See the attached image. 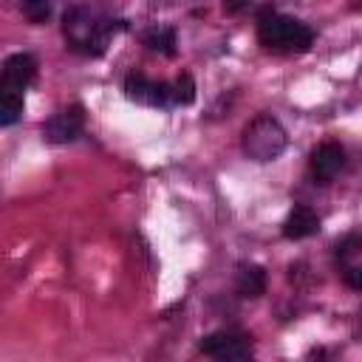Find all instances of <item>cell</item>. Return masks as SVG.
<instances>
[{
  "mask_svg": "<svg viewBox=\"0 0 362 362\" xmlns=\"http://www.w3.org/2000/svg\"><path fill=\"white\" fill-rule=\"evenodd\" d=\"M359 249H362V238H359V235H348L345 240H339V243H337L334 255L342 260V257H351V255H354V252H359Z\"/></svg>",
  "mask_w": 362,
  "mask_h": 362,
  "instance_id": "obj_15",
  "label": "cell"
},
{
  "mask_svg": "<svg viewBox=\"0 0 362 362\" xmlns=\"http://www.w3.org/2000/svg\"><path fill=\"white\" fill-rule=\"evenodd\" d=\"M173 102L175 105H192L195 102V79L189 74H181L173 82Z\"/></svg>",
  "mask_w": 362,
  "mask_h": 362,
  "instance_id": "obj_14",
  "label": "cell"
},
{
  "mask_svg": "<svg viewBox=\"0 0 362 362\" xmlns=\"http://www.w3.org/2000/svg\"><path fill=\"white\" fill-rule=\"evenodd\" d=\"M235 288H238L240 297L257 300L266 291V272L260 266H240L238 280H235Z\"/></svg>",
  "mask_w": 362,
  "mask_h": 362,
  "instance_id": "obj_10",
  "label": "cell"
},
{
  "mask_svg": "<svg viewBox=\"0 0 362 362\" xmlns=\"http://www.w3.org/2000/svg\"><path fill=\"white\" fill-rule=\"evenodd\" d=\"M320 232V218L314 209L308 206H294L283 223V235L288 240H300V238H308V235H317Z\"/></svg>",
  "mask_w": 362,
  "mask_h": 362,
  "instance_id": "obj_9",
  "label": "cell"
},
{
  "mask_svg": "<svg viewBox=\"0 0 362 362\" xmlns=\"http://www.w3.org/2000/svg\"><path fill=\"white\" fill-rule=\"evenodd\" d=\"M257 40L274 51H308L314 42V31L294 17L263 8L257 17Z\"/></svg>",
  "mask_w": 362,
  "mask_h": 362,
  "instance_id": "obj_1",
  "label": "cell"
},
{
  "mask_svg": "<svg viewBox=\"0 0 362 362\" xmlns=\"http://www.w3.org/2000/svg\"><path fill=\"white\" fill-rule=\"evenodd\" d=\"M286 144H288V136L283 124L269 113L255 116L243 130V153L252 161H274L286 150Z\"/></svg>",
  "mask_w": 362,
  "mask_h": 362,
  "instance_id": "obj_3",
  "label": "cell"
},
{
  "mask_svg": "<svg viewBox=\"0 0 362 362\" xmlns=\"http://www.w3.org/2000/svg\"><path fill=\"white\" fill-rule=\"evenodd\" d=\"M124 96L133 99V102L153 105V107H167V105L173 102V85H167V82H153V79H147L141 71H133V74H127V79H124Z\"/></svg>",
  "mask_w": 362,
  "mask_h": 362,
  "instance_id": "obj_5",
  "label": "cell"
},
{
  "mask_svg": "<svg viewBox=\"0 0 362 362\" xmlns=\"http://www.w3.org/2000/svg\"><path fill=\"white\" fill-rule=\"evenodd\" d=\"M23 113V93L20 90H3L0 88V124H14Z\"/></svg>",
  "mask_w": 362,
  "mask_h": 362,
  "instance_id": "obj_12",
  "label": "cell"
},
{
  "mask_svg": "<svg viewBox=\"0 0 362 362\" xmlns=\"http://www.w3.org/2000/svg\"><path fill=\"white\" fill-rule=\"evenodd\" d=\"M116 28H122V23L113 25V20H93L90 14H85V11H79V8L68 11L65 20H62V31H65L68 45H71L74 51L93 54V57L105 51L107 40H110V34H113Z\"/></svg>",
  "mask_w": 362,
  "mask_h": 362,
  "instance_id": "obj_2",
  "label": "cell"
},
{
  "mask_svg": "<svg viewBox=\"0 0 362 362\" xmlns=\"http://www.w3.org/2000/svg\"><path fill=\"white\" fill-rule=\"evenodd\" d=\"M34 76H37V59L31 54H11L3 62L0 88L3 90H20V93H25V88L34 82Z\"/></svg>",
  "mask_w": 362,
  "mask_h": 362,
  "instance_id": "obj_7",
  "label": "cell"
},
{
  "mask_svg": "<svg viewBox=\"0 0 362 362\" xmlns=\"http://www.w3.org/2000/svg\"><path fill=\"white\" fill-rule=\"evenodd\" d=\"M345 283H348L354 291H362V269H359V266H351V269L345 272Z\"/></svg>",
  "mask_w": 362,
  "mask_h": 362,
  "instance_id": "obj_16",
  "label": "cell"
},
{
  "mask_svg": "<svg viewBox=\"0 0 362 362\" xmlns=\"http://www.w3.org/2000/svg\"><path fill=\"white\" fill-rule=\"evenodd\" d=\"M249 3H252V0H223V11H226V14H238V11H243Z\"/></svg>",
  "mask_w": 362,
  "mask_h": 362,
  "instance_id": "obj_17",
  "label": "cell"
},
{
  "mask_svg": "<svg viewBox=\"0 0 362 362\" xmlns=\"http://www.w3.org/2000/svg\"><path fill=\"white\" fill-rule=\"evenodd\" d=\"M17 8L28 23H45L51 17V0H17Z\"/></svg>",
  "mask_w": 362,
  "mask_h": 362,
  "instance_id": "obj_13",
  "label": "cell"
},
{
  "mask_svg": "<svg viewBox=\"0 0 362 362\" xmlns=\"http://www.w3.org/2000/svg\"><path fill=\"white\" fill-rule=\"evenodd\" d=\"M345 164V150L337 141H322L311 153V175L317 184H328Z\"/></svg>",
  "mask_w": 362,
  "mask_h": 362,
  "instance_id": "obj_8",
  "label": "cell"
},
{
  "mask_svg": "<svg viewBox=\"0 0 362 362\" xmlns=\"http://www.w3.org/2000/svg\"><path fill=\"white\" fill-rule=\"evenodd\" d=\"M82 127H85V113H82L79 105H71V107L54 113V116L45 122L42 136H45L51 144H68V141H74V139L82 133Z\"/></svg>",
  "mask_w": 362,
  "mask_h": 362,
  "instance_id": "obj_6",
  "label": "cell"
},
{
  "mask_svg": "<svg viewBox=\"0 0 362 362\" xmlns=\"http://www.w3.org/2000/svg\"><path fill=\"white\" fill-rule=\"evenodd\" d=\"M198 351L215 359H246L252 356V337L243 331H218L198 342Z\"/></svg>",
  "mask_w": 362,
  "mask_h": 362,
  "instance_id": "obj_4",
  "label": "cell"
},
{
  "mask_svg": "<svg viewBox=\"0 0 362 362\" xmlns=\"http://www.w3.org/2000/svg\"><path fill=\"white\" fill-rule=\"evenodd\" d=\"M144 45L150 51H158L164 57H173L175 54V31L170 25H153L144 31Z\"/></svg>",
  "mask_w": 362,
  "mask_h": 362,
  "instance_id": "obj_11",
  "label": "cell"
}]
</instances>
